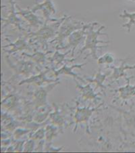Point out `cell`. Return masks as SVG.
Listing matches in <instances>:
<instances>
[{"label":"cell","mask_w":135,"mask_h":153,"mask_svg":"<svg viewBox=\"0 0 135 153\" xmlns=\"http://www.w3.org/2000/svg\"><path fill=\"white\" fill-rule=\"evenodd\" d=\"M122 17H128L130 19V21L128 23L124 25V27H127L128 28V30H130L131 27H132V25L133 24H135V13L129 14L127 13L126 11H124V15H123Z\"/></svg>","instance_id":"obj_1"},{"label":"cell","mask_w":135,"mask_h":153,"mask_svg":"<svg viewBox=\"0 0 135 153\" xmlns=\"http://www.w3.org/2000/svg\"><path fill=\"white\" fill-rule=\"evenodd\" d=\"M132 1H135V0H132Z\"/></svg>","instance_id":"obj_2"}]
</instances>
